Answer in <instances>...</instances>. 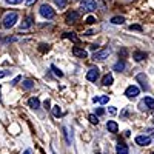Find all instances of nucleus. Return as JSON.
Instances as JSON below:
<instances>
[{"mask_svg": "<svg viewBox=\"0 0 154 154\" xmlns=\"http://www.w3.org/2000/svg\"><path fill=\"white\" fill-rule=\"evenodd\" d=\"M108 111H109V114H111V116H116V114H117V109H116V106H109V109H108Z\"/></svg>", "mask_w": 154, "mask_h": 154, "instance_id": "nucleus-28", "label": "nucleus"}, {"mask_svg": "<svg viewBox=\"0 0 154 154\" xmlns=\"http://www.w3.org/2000/svg\"><path fill=\"white\" fill-rule=\"evenodd\" d=\"M112 75L111 74H106L105 77H103V80H102V85H103V86H109V85H112Z\"/></svg>", "mask_w": 154, "mask_h": 154, "instance_id": "nucleus-16", "label": "nucleus"}, {"mask_svg": "<svg viewBox=\"0 0 154 154\" xmlns=\"http://www.w3.org/2000/svg\"><path fill=\"white\" fill-rule=\"evenodd\" d=\"M139 108L142 109V111H145V109L152 111V109H154V99H151V97H145V99L139 103Z\"/></svg>", "mask_w": 154, "mask_h": 154, "instance_id": "nucleus-3", "label": "nucleus"}, {"mask_svg": "<svg viewBox=\"0 0 154 154\" xmlns=\"http://www.w3.org/2000/svg\"><path fill=\"white\" fill-rule=\"evenodd\" d=\"M53 112H54V116H56V117H60V116H62V109H60L59 106H54Z\"/></svg>", "mask_w": 154, "mask_h": 154, "instance_id": "nucleus-26", "label": "nucleus"}, {"mask_svg": "<svg viewBox=\"0 0 154 154\" xmlns=\"http://www.w3.org/2000/svg\"><path fill=\"white\" fill-rule=\"evenodd\" d=\"M151 154H154V152H151Z\"/></svg>", "mask_w": 154, "mask_h": 154, "instance_id": "nucleus-39", "label": "nucleus"}, {"mask_svg": "<svg viewBox=\"0 0 154 154\" xmlns=\"http://www.w3.org/2000/svg\"><path fill=\"white\" fill-rule=\"evenodd\" d=\"M106 128H108L109 133H117V131H119V125L116 123L114 120H109V122L106 123Z\"/></svg>", "mask_w": 154, "mask_h": 154, "instance_id": "nucleus-12", "label": "nucleus"}, {"mask_svg": "<svg viewBox=\"0 0 154 154\" xmlns=\"http://www.w3.org/2000/svg\"><path fill=\"white\" fill-rule=\"evenodd\" d=\"M53 154H56V152H53Z\"/></svg>", "mask_w": 154, "mask_h": 154, "instance_id": "nucleus-38", "label": "nucleus"}, {"mask_svg": "<svg viewBox=\"0 0 154 154\" xmlns=\"http://www.w3.org/2000/svg\"><path fill=\"white\" fill-rule=\"evenodd\" d=\"M133 59H134V60H137V62H142L143 59H146V54H145V53H142V51H136V53L133 54Z\"/></svg>", "mask_w": 154, "mask_h": 154, "instance_id": "nucleus-13", "label": "nucleus"}, {"mask_svg": "<svg viewBox=\"0 0 154 154\" xmlns=\"http://www.w3.org/2000/svg\"><path fill=\"white\" fill-rule=\"evenodd\" d=\"M128 146L125 145V143H119L117 145V154H128Z\"/></svg>", "mask_w": 154, "mask_h": 154, "instance_id": "nucleus-17", "label": "nucleus"}, {"mask_svg": "<svg viewBox=\"0 0 154 154\" xmlns=\"http://www.w3.org/2000/svg\"><path fill=\"white\" fill-rule=\"evenodd\" d=\"M137 80L142 82V88H143V89H148V88H149L148 83H146V77H145L143 74H139V75H137Z\"/></svg>", "mask_w": 154, "mask_h": 154, "instance_id": "nucleus-18", "label": "nucleus"}, {"mask_svg": "<svg viewBox=\"0 0 154 154\" xmlns=\"http://www.w3.org/2000/svg\"><path fill=\"white\" fill-rule=\"evenodd\" d=\"M28 105H29V108H32V109H38V108H40V100H38L37 97H31V99L28 100Z\"/></svg>", "mask_w": 154, "mask_h": 154, "instance_id": "nucleus-11", "label": "nucleus"}, {"mask_svg": "<svg viewBox=\"0 0 154 154\" xmlns=\"http://www.w3.org/2000/svg\"><path fill=\"white\" fill-rule=\"evenodd\" d=\"M43 105H45V108H48V106H49V100H45V103H43Z\"/></svg>", "mask_w": 154, "mask_h": 154, "instance_id": "nucleus-35", "label": "nucleus"}, {"mask_svg": "<svg viewBox=\"0 0 154 154\" xmlns=\"http://www.w3.org/2000/svg\"><path fill=\"white\" fill-rule=\"evenodd\" d=\"M23 154H31V149H25V152Z\"/></svg>", "mask_w": 154, "mask_h": 154, "instance_id": "nucleus-37", "label": "nucleus"}, {"mask_svg": "<svg viewBox=\"0 0 154 154\" xmlns=\"http://www.w3.org/2000/svg\"><path fill=\"white\" fill-rule=\"evenodd\" d=\"M65 37H68V38H71L72 42H77L79 38H77L75 35H74V32H65Z\"/></svg>", "mask_w": 154, "mask_h": 154, "instance_id": "nucleus-25", "label": "nucleus"}, {"mask_svg": "<svg viewBox=\"0 0 154 154\" xmlns=\"http://www.w3.org/2000/svg\"><path fill=\"white\" fill-rule=\"evenodd\" d=\"M130 29L133 31V29H137V31H142V26H139V25H131L130 26Z\"/></svg>", "mask_w": 154, "mask_h": 154, "instance_id": "nucleus-29", "label": "nucleus"}, {"mask_svg": "<svg viewBox=\"0 0 154 154\" xmlns=\"http://www.w3.org/2000/svg\"><path fill=\"white\" fill-rule=\"evenodd\" d=\"M88 120L91 122V123H94V125H97V123H99V119L96 117L94 114H91V116H88Z\"/></svg>", "mask_w": 154, "mask_h": 154, "instance_id": "nucleus-24", "label": "nucleus"}, {"mask_svg": "<svg viewBox=\"0 0 154 154\" xmlns=\"http://www.w3.org/2000/svg\"><path fill=\"white\" fill-rule=\"evenodd\" d=\"M6 3H9V5H20L23 0H5Z\"/></svg>", "mask_w": 154, "mask_h": 154, "instance_id": "nucleus-27", "label": "nucleus"}, {"mask_svg": "<svg viewBox=\"0 0 154 154\" xmlns=\"http://www.w3.org/2000/svg\"><path fill=\"white\" fill-rule=\"evenodd\" d=\"M109 97L108 96H100V97H93V102L94 103H108Z\"/></svg>", "mask_w": 154, "mask_h": 154, "instance_id": "nucleus-15", "label": "nucleus"}, {"mask_svg": "<svg viewBox=\"0 0 154 154\" xmlns=\"http://www.w3.org/2000/svg\"><path fill=\"white\" fill-rule=\"evenodd\" d=\"M20 79H22V77H20V75H19V77H16V79H14V80H12V82H11V83H12V85H16V83H17V82H19V80H20Z\"/></svg>", "mask_w": 154, "mask_h": 154, "instance_id": "nucleus-32", "label": "nucleus"}, {"mask_svg": "<svg viewBox=\"0 0 154 154\" xmlns=\"http://www.w3.org/2000/svg\"><path fill=\"white\" fill-rule=\"evenodd\" d=\"M51 69L54 71V74H56L57 77H63V72H62V71H60V69H59L56 65H51Z\"/></svg>", "mask_w": 154, "mask_h": 154, "instance_id": "nucleus-22", "label": "nucleus"}, {"mask_svg": "<svg viewBox=\"0 0 154 154\" xmlns=\"http://www.w3.org/2000/svg\"><path fill=\"white\" fill-rule=\"evenodd\" d=\"M9 72H11V71H0V79H2V77H6Z\"/></svg>", "mask_w": 154, "mask_h": 154, "instance_id": "nucleus-31", "label": "nucleus"}, {"mask_svg": "<svg viewBox=\"0 0 154 154\" xmlns=\"http://www.w3.org/2000/svg\"><path fill=\"white\" fill-rule=\"evenodd\" d=\"M96 22V19L93 17V16H89V17H86V23H89V25H91V23H94Z\"/></svg>", "mask_w": 154, "mask_h": 154, "instance_id": "nucleus-30", "label": "nucleus"}, {"mask_svg": "<svg viewBox=\"0 0 154 154\" xmlns=\"http://www.w3.org/2000/svg\"><path fill=\"white\" fill-rule=\"evenodd\" d=\"M17 22H19V14L16 11H9V12H5L3 17H2V26L9 29V28L14 26Z\"/></svg>", "mask_w": 154, "mask_h": 154, "instance_id": "nucleus-1", "label": "nucleus"}, {"mask_svg": "<svg viewBox=\"0 0 154 154\" xmlns=\"http://www.w3.org/2000/svg\"><path fill=\"white\" fill-rule=\"evenodd\" d=\"M89 48H91L93 51H97V49H99V45H91V46H89Z\"/></svg>", "mask_w": 154, "mask_h": 154, "instance_id": "nucleus-33", "label": "nucleus"}, {"mask_svg": "<svg viewBox=\"0 0 154 154\" xmlns=\"http://www.w3.org/2000/svg\"><path fill=\"white\" fill-rule=\"evenodd\" d=\"M34 2H35V0H26V3H28V5H31V3H34Z\"/></svg>", "mask_w": 154, "mask_h": 154, "instance_id": "nucleus-36", "label": "nucleus"}, {"mask_svg": "<svg viewBox=\"0 0 154 154\" xmlns=\"http://www.w3.org/2000/svg\"><path fill=\"white\" fill-rule=\"evenodd\" d=\"M72 54L77 56V57H82V59H86V56H88L86 51L82 49V48H79V46H74V48H72Z\"/></svg>", "mask_w": 154, "mask_h": 154, "instance_id": "nucleus-10", "label": "nucleus"}, {"mask_svg": "<svg viewBox=\"0 0 154 154\" xmlns=\"http://www.w3.org/2000/svg\"><path fill=\"white\" fill-rule=\"evenodd\" d=\"M109 54H111V49H109V48H105V49H102V51H97V53H94L93 59H94V60H105V59H108Z\"/></svg>", "mask_w": 154, "mask_h": 154, "instance_id": "nucleus-4", "label": "nucleus"}, {"mask_svg": "<svg viewBox=\"0 0 154 154\" xmlns=\"http://www.w3.org/2000/svg\"><path fill=\"white\" fill-rule=\"evenodd\" d=\"M38 12H40V16L43 17V19H53L54 16H56V11L51 8L49 5H42L40 6V9H38Z\"/></svg>", "mask_w": 154, "mask_h": 154, "instance_id": "nucleus-2", "label": "nucleus"}, {"mask_svg": "<svg viewBox=\"0 0 154 154\" xmlns=\"http://www.w3.org/2000/svg\"><path fill=\"white\" fill-rule=\"evenodd\" d=\"M123 69H125V62H123V60H119V62L114 65V71H119V72H120V71H123Z\"/></svg>", "mask_w": 154, "mask_h": 154, "instance_id": "nucleus-19", "label": "nucleus"}, {"mask_svg": "<svg viewBox=\"0 0 154 154\" xmlns=\"http://www.w3.org/2000/svg\"><path fill=\"white\" fill-rule=\"evenodd\" d=\"M103 112H105V111L102 109V108H99V109H97V114H99V116H102V114H103Z\"/></svg>", "mask_w": 154, "mask_h": 154, "instance_id": "nucleus-34", "label": "nucleus"}, {"mask_svg": "<svg viewBox=\"0 0 154 154\" xmlns=\"http://www.w3.org/2000/svg\"><path fill=\"white\" fill-rule=\"evenodd\" d=\"M96 8H97V5L94 0H82V9L91 12V11H96Z\"/></svg>", "mask_w": 154, "mask_h": 154, "instance_id": "nucleus-7", "label": "nucleus"}, {"mask_svg": "<svg viewBox=\"0 0 154 154\" xmlns=\"http://www.w3.org/2000/svg\"><path fill=\"white\" fill-rule=\"evenodd\" d=\"M31 25H32V17L29 16V17H26V19H25V22L20 25V29H28V28L31 26Z\"/></svg>", "mask_w": 154, "mask_h": 154, "instance_id": "nucleus-14", "label": "nucleus"}, {"mask_svg": "<svg viewBox=\"0 0 154 154\" xmlns=\"http://www.w3.org/2000/svg\"><path fill=\"white\" fill-rule=\"evenodd\" d=\"M54 3H56L59 8H65L66 3H68V0H54Z\"/></svg>", "mask_w": 154, "mask_h": 154, "instance_id": "nucleus-21", "label": "nucleus"}, {"mask_svg": "<svg viewBox=\"0 0 154 154\" xmlns=\"http://www.w3.org/2000/svg\"><path fill=\"white\" fill-rule=\"evenodd\" d=\"M139 93H140V89H139L136 85H131V86H128V88H126L125 96H126L128 99H134L136 96H139Z\"/></svg>", "mask_w": 154, "mask_h": 154, "instance_id": "nucleus-5", "label": "nucleus"}, {"mask_svg": "<svg viewBox=\"0 0 154 154\" xmlns=\"http://www.w3.org/2000/svg\"><path fill=\"white\" fill-rule=\"evenodd\" d=\"M79 19H80V14H79L77 11H71V12H68L66 17H65L66 23H69V25H71V23H75Z\"/></svg>", "mask_w": 154, "mask_h": 154, "instance_id": "nucleus-8", "label": "nucleus"}, {"mask_svg": "<svg viewBox=\"0 0 154 154\" xmlns=\"http://www.w3.org/2000/svg\"><path fill=\"white\" fill-rule=\"evenodd\" d=\"M86 79L89 82H96L99 79V68H91L88 72H86Z\"/></svg>", "mask_w": 154, "mask_h": 154, "instance_id": "nucleus-9", "label": "nucleus"}, {"mask_svg": "<svg viewBox=\"0 0 154 154\" xmlns=\"http://www.w3.org/2000/svg\"><path fill=\"white\" fill-rule=\"evenodd\" d=\"M123 22H125V17H122V16H117V17L111 19V23H114V25H122Z\"/></svg>", "mask_w": 154, "mask_h": 154, "instance_id": "nucleus-20", "label": "nucleus"}, {"mask_svg": "<svg viewBox=\"0 0 154 154\" xmlns=\"http://www.w3.org/2000/svg\"><path fill=\"white\" fill-rule=\"evenodd\" d=\"M136 143L140 145V146H148L151 143V137L148 134H143V136H137L136 137Z\"/></svg>", "mask_w": 154, "mask_h": 154, "instance_id": "nucleus-6", "label": "nucleus"}, {"mask_svg": "<svg viewBox=\"0 0 154 154\" xmlns=\"http://www.w3.org/2000/svg\"><path fill=\"white\" fill-rule=\"evenodd\" d=\"M32 86H34V82H32V80H25V82H23V88H25V89H31Z\"/></svg>", "mask_w": 154, "mask_h": 154, "instance_id": "nucleus-23", "label": "nucleus"}]
</instances>
